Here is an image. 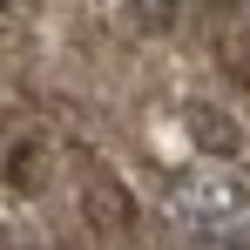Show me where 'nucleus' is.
I'll use <instances>...</instances> for the list:
<instances>
[{
    "label": "nucleus",
    "mask_w": 250,
    "mask_h": 250,
    "mask_svg": "<svg viewBox=\"0 0 250 250\" xmlns=\"http://www.w3.org/2000/svg\"><path fill=\"white\" fill-rule=\"evenodd\" d=\"M244 209H250V189L230 169H183V176H169V189H163V223L183 230V237L230 230Z\"/></svg>",
    "instance_id": "f257e3e1"
},
{
    "label": "nucleus",
    "mask_w": 250,
    "mask_h": 250,
    "mask_svg": "<svg viewBox=\"0 0 250 250\" xmlns=\"http://www.w3.org/2000/svg\"><path fill=\"white\" fill-rule=\"evenodd\" d=\"M82 209H88V223H95V230H115V237L135 223V203H128V189L108 176V169H95V176L82 183Z\"/></svg>",
    "instance_id": "f03ea898"
},
{
    "label": "nucleus",
    "mask_w": 250,
    "mask_h": 250,
    "mask_svg": "<svg viewBox=\"0 0 250 250\" xmlns=\"http://www.w3.org/2000/svg\"><path fill=\"white\" fill-rule=\"evenodd\" d=\"M189 135L203 142L209 156H237V142H244V135L230 128V115H223V108H209V102H196V108H189Z\"/></svg>",
    "instance_id": "7ed1b4c3"
},
{
    "label": "nucleus",
    "mask_w": 250,
    "mask_h": 250,
    "mask_svg": "<svg viewBox=\"0 0 250 250\" xmlns=\"http://www.w3.org/2000/svg\"><path fill=\"white\" fill-rule=\"evenodd\" d=\"M128 7H135V27L142 34H176L183 14H189V0H128Z\"/></svg>",
    "instance_id": "20e7f679"
},
{
    "label": "nucleus",
    "mask_w": 250,
    "mask_h": 250,
    "mask_svg": "<svg viewBox=\"0 0 250 250\" xmlns=\"http://www.w3.org/2000/svg\"><path fill=\"white\" fill-rule=\"evenodd\" d=\"M7 183H14V189H41V183H47V176H41V149H14Z\"/></svg>",
    "instance_id": "39448f33"
},
{
    "label": "nucleus",
    "mask_w": 250,
    "mask_h": 250,
    "mask_svg": "<svg viewBox=\"0 0 250 250\" xmlns=\"http://www.w3.org/2000/svg\"><path fill=\"white\" fill-rule=\"evenodd\" d=\"M189 250H244L237 230H203V237H189Z\"/></svg>",
    "instance_id": "423d86ee"
},
{
    "label": "nucleus",
    "mask_w": 250,
    "mask_h": 250,
    "mask_svg": "<svg viewBox=\"0 0 250 250\" xmlns=\"http://www.w3.org/2000/svg\"><path fill=\"white\" fill-rule=\"evenodd\" d=\"M0 7H7V0H0Z\"/></svg>",
    "instance_id": "0eeeda50"
}]
</instances>
